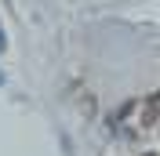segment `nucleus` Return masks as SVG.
<instances>
[{
    "instance_id": "1",
    "label": "nucleus",
    "mask_w": 160,
    "mask_h": 156,
    "mask_svg": "<svg viewBox=\"0 0 160 156\" xmlns=\"http://www.w3.org/2000/svg\"><path fill=\"white\" fill-rule=\"evenodd\" d=\"M142 156H157V153H142Z\"/></svg>"
}]
</instances>
